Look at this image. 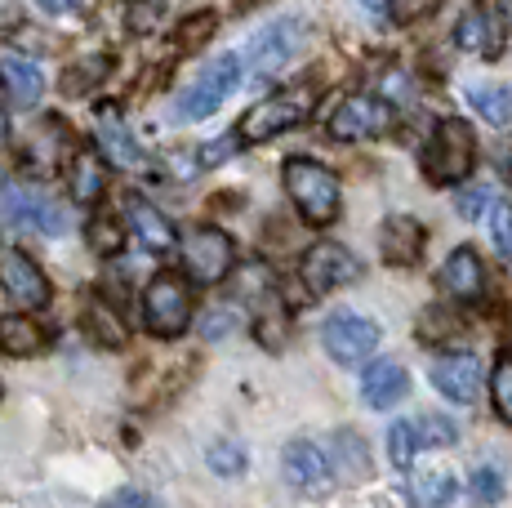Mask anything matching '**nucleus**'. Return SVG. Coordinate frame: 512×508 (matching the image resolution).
<instances>
[{"instance_id":"9b49d317","label":"nucleus","mask_w":512,"mask_h":508,"mask_svg":"<svg viewBox=\"0 0 512 508\" xmlns=\"http://www.w3.org/2000/svg\"><path fill=\"white\" fill-rule=\"evenodd\" d=\"M321 344H326V353L334 361L352 366V361L370 357L374 348H379V326L366 321L361 312H334L326 321V330H321Z\"/></svg>"},{"instance_id":"2f4dec72","label":"nucleus","mask_w":512,"mask_h":508,"mask_svg":"<svg viewBox=\"0 0 512 508\" xmlns=\"http://www.w3.org/2000/svg\"><path fill=\"white\" fill-rule=\"evenodd\" d=\"M103 76H107V58H103V54H98V58H85V63H76L72 72L63 76V90H67V94H85L94 81H103Z\"/></svg>"},{"instance_id":"ddd939ff","label":"nucleus","mask_w":512,"mask_h":508,"mask_svg":"<svg viewBox=\"0 0 512 508\" xmlns=\"http://www.w3.org/2000/svg\"><path fill=\"white\" fill-rule=\"evenodd\" d=\"M508 41V14L499 5H477L468 9L464 18H459L455 27V45L468 54H481V58H495L499 50H504Z\"/></svg>"},{"instance_id":"aec40b11","label":"nucleus","mask_w":512,"mask_h":508,"mask_svg":"<svg viewBox=\"0 0 512 508\" xmlns=\"http://www.w3.org/2000/svg\"><path fill=\"white\" fill-rule=\"evenodd\" d=\"M330 473L334 482H366L370 477V446L361 442L352 428H343V433L330 437Z\"/></svg>"},{"instance_id":"f257e3e1","label":"nucleus","mask_w":512,"mask_h":508,"mask_svg":"<svg viewBox=\"0 0 512 508\" xmlns=\"http://www.w3.org/2000/svg\"><path fill=\"white\" fill-rule=\"evenodd\" d=\"M285 192H290L294 210H299L312 228H326V223L339 219L343 192H339V179H334L330 165L308 161V156L285 161Z\"/></svg>"},{"instance_id":"ea45409f","label":"nucleus","mask_w":512,"mask_h":508,"mask_svg":"<svg viewBox=\"0 0 512 508\" xmlns=\"http://www.w3.org/2000/svg\"><path fill=\"white\" fill-rule=\"evenodd\" d=\"M450 321H455V317H450ZM450 321H446V312H441V308H428V312H423V321H419V339H437V335H446V330H455Z\"/></svg>"},{"instance_id":"b1692460","label":"nucleus","mask_w":512,"mask_h":508,"mask_svg":"<svg viewBox=\"0 0 512 508\" xmlns=\"http://www.w3.org/2000/svg\"><path fill=\"white\" fill-rule=\"evenodd\" d=\"M45 348V330L27 317H0V353L5 357H36Z\"/></svg>"},{"instance_id":"39448f33","label":"nucleus","mask_w":512,"mask_h":508,"mask_svg":"<svg viewBox=\"0 0 512 508\" xmlns=\"http://www.w3.org/2000/svg\"><path fill=\"white\" fill-rule=\"evenodd\" d=\"M143 321L152 335L179 339L192 321V290L179 272H156L143 290Z\"/></svg>"},{"instance_id":"f3484780","label":"nucleus","mask_w":512,"mask_h":508,"mask_svg":"<svg viewBox=\"0 0 512 508\" xmlns=\"http://www.w3.org/2000/svg\"><path fill=\"white\" fill-rule=\"evenodd\" d=\"M125 219H130L134 237H139V246H143L147 254H165V250L179 246V232H174V223L165 219V214L156 210L152 201L125 197Z\"/></svg>"},{"instance_id":"7ed1b4c3","label":"nucleus","mask_w":512,"mask_h":508,"mask_svg":"<svg viewBox=\"0 0 512 508\" xmlns=\"http://www.w3.org/2000/svg\"><path fill=\"white\" fill-rule=\"evenodd\" d=\"M241 72H245V63L236 54H219L214 63H205L201 76H196L179 94V103H174V121L192 125V121H201V116L219 112L223 99L236 94V85H241Z\"/></svg>"},{"instance_id":"c85d7f7f","label":"nucleus","mask_w":512,"mask_h":508,"mask_svg":"<svg viewBox=\"0 0 512 508\" xmlns=\"http://www.w3.org/2000/svg\"><path fill=\"white\" fill-rule=\"evenodd\" d=\"M85 237H90L94 254H121L125 250V223L116 219V214H94Z\"/></svg>"},{"instance_id":"473e14b6","label":"nucleus","mask_w":512,"mask_h":508,"mask_svg":"<svg viewBox=\"0 0 512 508\" xmlns=\"http://www.w3.org/2000/svg\"><path fill=\"white\" fill-rule=\"evenodd\" d=\"M210 468L219 477H241L245 473V446H236V442H219V446H210Z\"/></svg>"},{"instance_id":"4be33fe9","label":"nucleus","mask_w":512,"mask_h":508,"mask_svg":"<svg viewBox=\"0 0 512 508\" xmlns=\"http://www.w3.org/2000/svg\"><path fill=\"white\" fill-rule=\"evenodd\" d=\"M455 491H459V482L446 468H415V477L406 482L410 508H446L455 500Z\"/></svg>"},{"instance_id":"9d476101","label":"nucleus","mask_w":512,"mask_h":508,"mask_svg":"<svg viewBox=\"0 0 512 508\" xmlns=\"http://www.w3.org/2000/svg\"><path fill=\"white\" fill-rule=\"evenodd\" d=\"M299 272H303V286H308L312 295H330L334 286H348V281L361 277V259L352 250L321 241V246H312L308 254H303Z\"/></svg>"},{"instance_id":"a878e982","label":"nucleus","mask_w":512,"mask_h":508,"mask_svg":"<svg viewBox=\"0 0 512 508\" xmlns=\"http://www.w3.org/2000/svg\"><path fill=\"white\" fill-rule=\"evenodd\" d=\"M468 99L481 116H486V125H512V90L508 85H477Z\"/></svg>"},{"instance_id":"412c9836","label":"nucleus","mask_w":512,"mask_h":508,"mask_svg":"<svg viewBox=\"0 0 512 508\" xmlns=\"http://www.w3.org/2000/svg\"><path fill=\"white\" fill-rule=\"evenodd\" d=\"M379 246H383V259L406 268V263H415L423 254V228L410 219V214H392L379 232Z\"/></svg>"},{"instance_id":"a211bd4d","label":"nucleus","mask_w":512,"mask_h":508,"mask_svg":"<svg viewBox=\"0 0 512 508\" xmlns=\"http://www.w3.org/2000/svg\"><path fill=\"white\" fill-rule=\"evenodd\" d=\"M406 393H410V375H406V366H401V361L379 357L374 366H366V375H361V402H366L370 410L397 406Z\"/></svg>"},{"instance_id":"c756f323","label":"nucleus","mask_w":512,"mask_h":508,"mask_svg":"<svg viewBox=\"0 0 512 508\" xmlns=\"http://www.w3.org/2000/svg\"><path fill=\"white\" fill-rule=\"evenodd\" d=\"M486 228H490V246H495L504 259H512V205L495 201L486 214Z\"/></svg>"},{"instance_id":"20e7f679","label":"nucleus","mask_w":512,"mask_h":508,"mask_svg":"<svg viewBox=\"0 0 512 508\" xmlns=\"http://www.w3.org/2000/svg\"><path fill=\"white\" fill-rule=\"evenodd\" d=\"M477 161V139H472V125L450 116L432 130V143L423 152V174L432 183H464Z\"/></svg>"},{"instance_id":"dca6fc26","label":"nucleus","mask_w":512,"mask_h":508,"mask_svg":"<svg viewBox=\"0 0 512 508\" xmlns=\"http://www.w3.org/2000/svg\"><path fill=\"white\" fill-rule=\"evenodd\" d=\"M441 286H446V295L459 299V304L481 299V295H486V263H481V254L468 250V246H459L446 263H441Z\"/></svg>"},{"instance_id":"2eb2a0df","label":"nucleus","mask_w":512,"mask_h":508,"mask_svg":"<svg viewBox=\"0 0 512 508\" xmlns=\"http://www.w3.org/2000/svg\"><path fill=\"white\" fill-rule=\"evenodd\" d=\"M5 214H9V223H23V228L45 232V237H58V232L67 228L63 210H58L49 197H41V192H32V188H9L5 192Z\"/></svg>"},{"instance_id":"7c9ffc66","label":"nucleus","mask_w":512,"mask_h":508,"mask_svg":"<svg viewBox=\"0 0 512 508\" xmlns=\"http://www.w3.org/2000/svg\"><path fill=\"white\" fill-rule=\"evenodd\" d=\"M490 397H495V410L512 424V353H504L495 361V375H490Z\"/></svg>"},{"instance_id":"5701e85b","label":"nucleus","mask_w":512,"mask_h":508,"mask_svg":"<svg viewBox=\"0 0 512 508\" xmlns=\"http://www.w3.org/2000/svg\"><path fill=\"white\" fill-rule=\"evenodd\" d=\"M0 81H5L9 99H18L23 107H32L45 90V76L32 58H5V63H0Z\"/></svg>"},{"instance_id":"bb28decb","label":"nucleus","mask_w":512,"mask_h":508,"mask_svg":"<svg viewBox=\"0 0 512 508\" xmlns=\"http://www.w3.org/2000/svg\"><path fill=\"white\" fill-rule=\"evenodd\" d=\"M419 451H423V442H419L415 419H397V424L388 428V459H392L397 468H410Z\"/></svg>"},{"instance_id":"c9c22d12","label":"nucleus","mask_w":512,"mask_h":508,"mask_svg":"<svg viewBox=\"0 0 512 508\" xmlns=\"http://www.w3.org/2000/svg\"><path fill=\"white\" fill-rule=\"evenodd\" d=\"M236 148H241V143H236V134H223V139L201 143V148L192 152V161H196V170H210V165H223V161H228Z\"/></svg>"},{"instance_id":"4468645a","label":"nucleus","mask_w":512,"mask_h":508,"mask_svg":"<svg viewBox=\"0 0 512 508\" xmlns=\"http://www.w3.org/2000/svg\"><path fill=\"white\" fill-rule=\"evenodd\" d=\"M432 384H437L441 397H450V402H459V406L477 402V393H481V361H477V353L459 348V353L437 357L432 361Z\"/></svg>"},{"instance_id":"6e6552de","label":"nucleus","mask_w":512,"mask_h":508,"mask_svg":"<svg viewBox=\"0 0 512 508\" xmlns=\"http://www.w3.org/2000/svg\"><path fill=\"white\" fill-rule=\"evenodd\" d=\"M281 473H285V482H290L294 491H299V495H312V500H321V495L334 491V473H330L326 446L312 442V437H294V442L285 446Z\"/></svg>"},{"instance_id":"f704fd0d","label":"nucleus","mask_w":512,"mask_h":508,"mask_svg":"<svg viewBox=\"0 0 512 508\" xmlns=\"http://www.w3.org/2000/svg\"><path fill=\"white\" fill-rule=\"evenodd\" d=\"M468 491H472L477 504H499L504 500V477H499V468H477L472 482H468Z\"/></svg>"},{"instance_id":"423d86ee","label":"nucleus","mask_w":512,"mask_h":508,"mask_svg":"<svg viewBox=\"0 0 512 508\" xmlns=\"http://www.w3.org/2000/svg\"><path fill=\"white\" fill-rule=\"evenodd\" d=\"M397 121V107H392L383 94H348V99L334 103L330 112V134L343 143L357 139H379V134L392 130Z\"/></svg>"},{"instance_id":"72a5a7b5","label":"nucleus","mask_w":512,"mask_h":508,"mask_svg":"<svg viewBox=\"0 0 512 508\" xmlns=\"http://www.w3.org/2000/svg\"><path fill=\"white\" fill-rule=\"evenodd\" d=\"M415 428H419L423 451H428V446H450L459 437L455 424H450V419H441V415H415Z\"/></svg>"},{"instance_id":"4c0bfd02","label":"nucleus","mask_w":512,"mask_h":508,"mask_svg":"<svg viewBox=\"0 0 512 508\" xmlns=\"http://www.w3.org/2000/svg\"><path fill=\"white\" fill-rule=\"evenodd\" d=\"M499 197L490 188H477V192H464V197H459V214H464V219H477L481 210H490V205H495Z\"/></svg>"},{"instance_id":"0eeeda50","label":"nucleus","mask_w":512,"mask_h":508,"mask_svg":"<svg viewBox=\"0 0 512 508\" xmlns=\"http://www.w3.org/2000/svg\"><path fill=\"white\" fill-rule=\"evenodd\" d=\"M232 259H236V250L223 228H196L192 237L183 241V268L196 286H219L232 272Z\"/></svg>"},{"instance_id":"1a4fd4ad","label":"nucleus","mask_w":512,"mask_h":508,"mask_svg":"<svg viewBox=\"0 0 512 508\" xmlns=\"http://www.w3.org/2000/svg\"><path fill=\"white\" fill-rule=\"evenodd\" d=\"M303 32H308V27H303V18H277V23H268L259 36H254L250 54H245V58H250V67L259 76L281 72V67L303 50Z\"/></svg>"},{"instance_id":"6ab92c4d","label":"nucleus","mask_w":512,"mask_h":508,"mask_svg":"<svg viewBox=\"0 0 512 508\" xmlns=\"http://www.w3.org/2000/svg\"><path fill=\"white\" fill-rule=\"evenodd\" d=\"M98 152H103V161H112L116 170H130V165L143 161L139 143H134L130 125L121 121L116 103H103V107H98Z\"/></svg>"},{"instance_id":"f8f14e48","label":"nucleus","mask_w":512,"mask_h":508,"mask_svg":"<svg viewBox=\"0 0 512 508\" xmlns=\"http://www.w3.org/2000/svg\"><path fill=\"white\" fill-rule=\"evenodd\" d=\"M0 286H5V295L14 299L23 312L49 304V277L36 268L32 254H23V250H5V254H0Z\"/></svg>"},{"instance_id":"393cba45","label":"nucleus","mask_w":512,"mask_h":508,"mask_svg":"<svg viewBox=\"0 0 512 508\" xmlns=\"http://www.w3.org/2000/svg\"><path fill=\"white\" fill-rule=\"evenodd\" d=\"M103 188H107L103 156L98 152H76V161H72V197L81 205H94L98 197H103Z\"/></svg>"},{"instance_id":"f03ea898","label":"nucleus","mask_w":512,"mask_h":508,"mask_svg":"<svg viewBox=\"0 0 512 508\" xmlns=\"http://www.w3.org/2000/svg\"><path fill=\"white\" fill-rule=\"evenodd\" d=\"M312 103H317V94L308 85H294V90H281L272 99H259L254 107H245V116L236 121V130H232L236 143H272L277 134L308 121Z\"/></svg>"},{"instance_id":"79ce46f5","label":"nucleus","mask_w":512,"mask_h":508,"mask_svg":"<svg viewBox=\"0 0 512 508\" xmlns=\"http://www.w3.org/2000/svg\"><path fill=\"white\" fill-rule=\"evenodd\" d=\"M156 18H161V9H130V27H134V32H143V27H152Z\"/></svg>"},{"instance_id":"c03bdc74","label":"nucleus","mask_w":512,"mask_h":508,"mask_svg":"<svg viewBox=\"0 0 512 508\" xmlns=\"http://www.w3.org/2000/svg\"><path fill=\"white\" fill-rule=\"evenodd\" d=\"M504 170H508V179H512V156H504Z\"/></svg>"},{"instance_id":"cd10ccee","label":"nucleus","mask_w":512,"mask_h":508,"mask_svg":"<svg viewBox=\"0 0 512 508\" xmlns=\"http://www.w3.org/2000/svg\"><path fill=\"white\" fill-rule=\"evenodd\" d=\"M85 330H90V335H94L103 348H121V344H125V326H121V317H116V312L107 308L103 299H94V304H90Z\"/></svg>"},{"instance_id":"a19ab883","label":"nucleus","mask_w":512,"mask_h":508,"mask_svg":"<svg viewBox=\"0 0 512 508\" xmlns=\"http://www.w3.org/2000/svg\"><path fill=\"white\" fill-rule=\"evenodd\" d=\"M210 32H214V14H201V18H192V23H183V45H196V41H210Z\"/></svg>"},{"instance_id":"e433bc0d","label":"nucleus","mask_w":512,"mask_h":508,"mask_svg":"<svg viewBox=\"0 0 512 508\" xmlns=\"http://www.w3.org/2000/svg\"><path fill=\"white\" fill-rule=\"evenodd\" d=\"M232 317H236L232 308H210V312H205V321H201V335H205V339L228 335V330H232Z\"/></svg>"},{"instance_id":"37998d69","label":"nucleus","mask_w":512,"mask_h":508,"mask_svg":"<svg viewBox=\"0 0 512 508\" xmlns=\"http://www.w3.org/2000/svg\"><path fill=\"white\" fill-rule=\"evenodd\" d=\"M5 143H9V112L0 107V148H5Z\"/></svg>"},{"instance_id":"58836bf2","label":"nucleus","mask_w":512,"mask_h":508,"mask_svg":"<svg viewBox=\"0 0 512 508\" xmlns=\"http://www.w3.org/2000/svg\"><path fill=\"white\" fill-rule=\"evenodd\" d=\"M98 508H161V500H152V495H143V491H116L112 500H103Z\"/></svg>"}]
</instances>
